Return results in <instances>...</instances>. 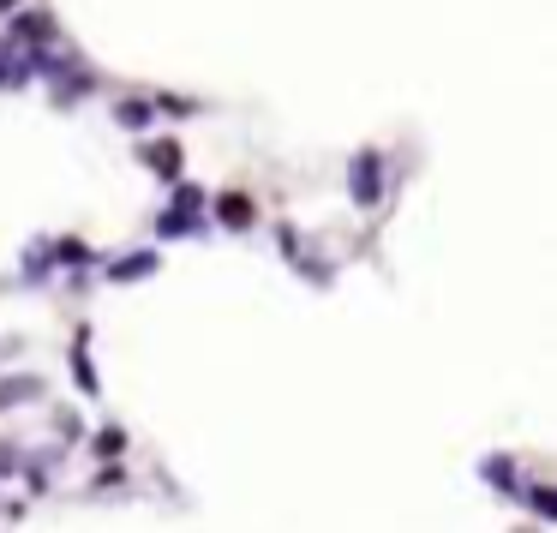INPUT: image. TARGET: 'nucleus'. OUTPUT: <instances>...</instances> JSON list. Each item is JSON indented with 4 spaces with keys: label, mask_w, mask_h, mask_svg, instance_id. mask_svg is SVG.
I'll use <instances>...</instances> for the list:
<instances>
[{
    "label": "nucleus",
    "mask_w": 557,
    "mask_h": 533,
    "mask_svg": "<svg viewBox=\"0 0 557 533\" xmlns=\"http://www.w3.org/2000/svg\"><path fill=\"white\" fill-rule=\"evenodd\" d=\"M348 192H354L360 210H372V204L384 198V156H378V150H360V156H354V168H348Z\"/></svg>",
    "instance_id": "nucleus-1"
},
{
    "label": "nucleus",
    "mask_w": 557,
    "mask_h": 533,
    "mask_svg": "<svg viewBox=\"0 0 557 533\" xmlns=\"http://www.w3.org/2000/svg\"><path fill=\"white\" fill-rule=\"evenodd\" d=\"M144 162H150L162 180H180V144H168V138H162V144H144Z\"/></svg>",
    "instance_id": "nucleus-2"
},
{
    "label": "nucleus",
    "mask_w": 557,
    "mask_h": 533,
    "mask_svg": "<svg viewBox=\"0 0 557 533\" xmlns=\"http://www.w3.org/2000/svg\"><path fill=\"white\" fill-rule=\"evenodd\" d=\"M150 270H156V252H132V258L108 264V276H114V282H138V276H150Z\"/></svg>",
    "instance_id": "nucleus-3"
},
{
    "label": "nucleus",
    "mask_w": 557,
    "mask_h": 533,
    "mask_svg": "<svg viewBox=\"0 0 557 533\" xmlns=\"http://www.w3.org/2000/svg\"><path fill=\"white\" fill-rule=\"evenodd\" d=\"M216 216H222L228 228H252V204H246L240 192H228V198H216Z\"/></svg>",
    "instance_id": "nucleus-4"
},
{
    "label": "nucleus",
    "mask_w": 557,
    "mask_h": 533,
    "mask_svg": "<svg viewBox=\"0 0 557 533\" xmlns=\"http://www.w3.org/2000/svg\"><path fill=\"white\" fill-rule=\"evenodd\" d=\"M150 114H156L150 102H120V108H114V120H120V126H132V132H144V126H150Z\"/></svg>",
    "instance_id": "nucleus-5"
},
{
    "label": "nucleus",
    "mask_w": 557,
    "mask_h": 533,
    "mask_svg": "<svg viewBox=\"0 0 557 533\" xmlns=\"http://www.w3.org/2000/svg\"><path fill=\"white\" fill-rule=\"evenodd\" d=\"M36 390H42L36 378H6V384H0V408H12L18 396H36Z\"/></svg>",
    "instance_id": "nucleus-6"
},
{
    "label": "nucleus",
    "mask_w": 557,
    "mask_h": 533,
    "mask_svg": "<svg viewBox=\"0 0 557 533\" xmlns=\"http://www.w3.org/2000/svg\"><path fill=\"white\" fill-rule=\"evenodd\" d=\"M192 228H198L192 210H168V216H162V234H192Z\"/></svg>",
    "instance_id": "nucleus-7"
},
{
    "label": "nucleus",
    "mask_w": 557,
    "mask_h": 533,
    "mask_svg": "<svg viewBox=\"0 0 557 533\" xmlns=\"http://www.w3.org/2000/svg\"><path fill=\"white\" fill-rule=\"evenodd\" d=\"M18 36H48V18H42V12H24V18H18Z\"/></svg>",
    "instance_id": "nucleus-8"
},
{
    "label": "nucleus",
    "mask_w": 557,
    "mask_h": 533,
    "mask_svg": "<svg viewBox=\"0 0 557 533\" xmlns=\"http://www.w3.org/2000/svg\"><path fill=\"white\" fill-rule=\"evenodd\" d=\"M84 258H90V252H84L78 240H66V246H60V264H84Z\"/></svg>",
    "instance_id": "nucleus-9"
},
{
    "label": "nucleus",
    "mask_w": 557,
    "mask_h": 533,
    "mask_svg": "<svg viewBox=\"0 0 557 533\" xmlns=\"http://www.w3.org/2000/svg\"><path fill=\"white\" fill-rule=\"evenodd\" d=\"M0 6H12V0H0Z\"/></svg>",
    "instance_id": "nucleus-10"
}]
</instances>
